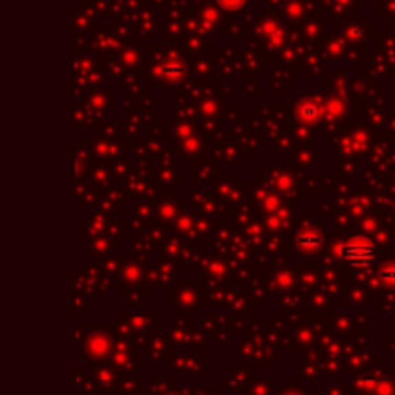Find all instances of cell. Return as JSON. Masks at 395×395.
<instances>
[{
  "label": "cell",
  "instance_id": "obj_1",
  "mask_svg": "<svg viewBox=\"0 0 395 395\" xmlns=\"http://www.w3.org/2000/svg\"><path fill=\"white\" fill-rule=\"evenodd\" d=\"M335 253L344 259V263L353 266V268H368L376 261V256H378L374 241L368 239V237H363V235L337 245Z\"/></svg>",
  "mask_w": 395,
  "mask_h": 395
},
{
  "label": "cell",
  "instance_id": "obj_2",
  "mask_svg": "<svg viewBox=\"0 0 395 395\" xmlns=\"http://www.w3.org/2000/svg\"><path fill=\"white\" fill-rule=\"evenodd\" d=\"M156 73L163 77V80H168V82H178L185 75V64L178 58H172V60H166L163 64L156 66Z\"/></svg>",
  "mask_w": 395,
  "mask_h": 395
},
{
  "label": "cell",
  "instance_id": "obj_3",
  "mask_svg": "<svg viewBox=\"0 0 395 395\" xmlns=\"http://www.w3.org/2000/svg\"><path fill=\"white\" fill-rule=\"evenodd\" d=\"M322 241H324V235L318 230H314V228H309V230H303V232L297 233V245L301 249H307V251L318 249L322 245Z\"/></svg>",
  "mask_w": 395,
  "mask_h": 395
},
{
  "label": "cell",
  "instance_id": "obj_4",
  "mask_svg": "<svg viewBox=\"0 0 395 395\" xmlns=\"http://www.w3.org/2000/svg\"><path fill=\"white\" fill-rule=\"evenodd\" d=\"M326 108L322 106H318L314 101H304L299 104V108H297V114H299V118H301V122L304 123H316L320 120V116L324 114Z\"/></svg>",
  "mask_w": 395,
  "mask_h": 395
},
{
  "label": "cell",
  "instance_id": "obj_5",
  "mask_svg": "<svg viewBox=\"0 0 395 395\" xmlns=\"http://www.w3.org/2000/svg\"><path fill=\"white\" fill-rule=\"evenodd\" d=\"M249 0H216V4L222 8V10L230 12V14H235V12H241L247 6Z\"/></svg>",
  "mask_w": 395,
  "mask_h": 395
},
{
  "label": "cell",
  "instance_id": "obj_6",
  "mask_svg": "<svg viewBox=\"0 0 395 395\" xmlns=\"http://www.w3.org/2000/svg\"><path fill=\"white\" fill-rule=\"evenodd\" d=\"M380 280H382L384 284H395V264H387V266H384V268L380 270Z\"/></svg>",
  "mask_w": 395,
  "mask_h": 395
},
{
  "label": "cell",
  "instance_id": "obj_7",
  "mask_svg": "<svg viewBox=\"0 0 395 395\" xmlns=\"http://www.w3.org/2000/svg\"><path fill=\"white\" fill-rule=\"evenodd\" d=\"M326 110L330 116H335L337 112H342V104L339 102H330V106H326Z\"/></svg>",
  "mask_w": 395,
  "mask_h": 395
},
{
  "label": "cell",
  "instance_id": "obj_8",
  "mask_svg": "<svg viewBox=\"0 0 395 395\" xmlns=\"http://www.w3.org/2000/svg\"><path fill=\"white\" fill-rule=\"evenodd\" d=\"M349 35H351V37H363V31L353 29V31H349Z\"/></svg>",
  "mask_w": 395,
  "mask_h": 395
}]
</instances>
